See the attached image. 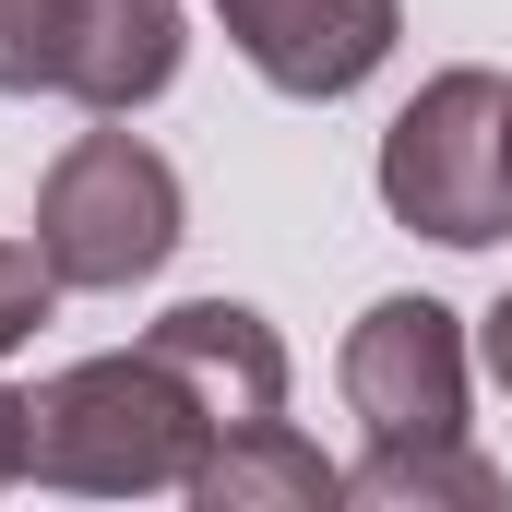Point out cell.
Segmentation results:
<instances>
[{
    "instance_id": "8992f818",
    "label": "cell",
    "mask_w": 512,
    "mask_h": 512,
    "mask_svg": "<svg viewBox=\"0 0 512 512\" xmlns=\"http://www.w3.org/2000/svg\"><path fill=\"white\" fill-rule=\"evenodd\" d=\"M179 382L203 393V417L215 429H251V417H286V334L239 310V298H179L155 334H143Z\"/></svg>"
},
{
    "instance_id": "7c38bea8",
    "label": "cell",
    "mask_w": 512,
    "mask_h": 512,
    "mask_svg": "<svg viewBox=\"0 0 512 512\" xmlns=\"http://www.w3.org/2000/svg\"><path fill=\"white\" fill-rule=\"evenodd\" d=\"M12 477H24V393L0 382V489H12Z\"/></svg>"
},
{
    "instance_id": "4fadbf2b",
    "label": "cell",
    "mask_w": 512,
    "mask_h": 512,
    "mask_svg": "<svg viewBox=\"0 0 512 512\" xmlns=\"http://www.w3.org/2000/svg\"><path fill=\"white\" fill-rule=\"evenodd\" d=\"M489 370H501V393H512V298L489 310Z\"/></svg>"
},
{
    "instance_id": "3957f363",
    "label": "cell",
    "mask_w": 512,
    "mask_h": 512,
    "mask_svg": "<svg viewBox=\"0 0 512 512\" xmlns=\"http://www.w3.org/2000/svg\"><path fill=\"white\" fill-rule=\"evenodd\" d=\"M36 251L60 286H143L179 251V167L131 131H72L36 179Z\"/></svg>"
},
{
    "instance_id": "ba28073f",
    "label": "cell",
    "mask_w": 512,
    "mask_h": 512,
    "mask_svg": "<svg viewBox=\"0 0 512 512\" xmlns=\"http://www.w3.org/2000/svg\"><path fill=\"white\" fill-rule=\"evenodd\" d=\"M191 501H203V512H334V501H346V465H322L310 429L251 417V429H215V441H203Z\"/></svg>"
},
{
    "instance_id": "277c9868",
    "label": "cell",
    "mask_w": 512,
    "mask_h": 512,
    "mask_svg": "<svg viewBox=\"0 0 512 512\" xmlns=\"http://www.w3.org/2000/svg\"><path fill=\"white\" fill-rule=\"evenodd\" d=\"M346 405L370 441H465V322L441 298H382L346 334Z\"/></svg>"
},
{
    "instance_id": "7a4b0ae2",
    "label": "cell",
    "mask_w": 512,
    "mask_h": 512,
    "mask_svg": "<svg viewBox=\"0 0 512 512\" xmlns=\"http://www.w3.org/2000/svg\"><path fill=\"white\" fill-rule=\"evenodd\" d=\"M382 215L441 239V251H489L512 227V179H501V72H429L382 131Z\"/></svg>"
},
{
    "instance_id": "5bb4252c",
    "label": "cell",
    "mask_w": 512,
    "mask_h": 512,
    "mask_svg": "<svg viewBox=\"0 0 512 512\" xmlns=\"http://www.w3.org/2000/svg\"><path fill=\"white\" fill-rule=\"evenodd\" d=\"M501 179H512V84H501Z\"/></svg>"
},
{
    "instance_id": "6da1fadb",
    "label": "cell",
    "mask_w": 512,
    "mask_h": 512,
    "mask_svg": "<svg viewBox=\"0 0 512 512\" xmlns=\"http://www.w3.org/2000/svg\"><path fill=\"white\" fill-rule=\"evenodd\" d=\"M215 417L203 393L179 382L155 346H120V358H84L60 382L24 393V477L48 489H84V501H143V489H191Z\"/></svg>"
},
{
    "instance_id": "8fae6325",
    "label": "cell",
    "mask_w": 512,
    "mask_h": 512,
    "mask_svg": "<svg viewBox=\"0 0 512 512\" xmlns=\"http://www.w3.org/2000/svg\"><path fill=\"white\" fill-rule=\"evenodd\" d=\"M48 310H60V274H48V251H36V239H0V358H12V346L48 322Z\"/></svg>"
},
{
    "instance_id": "52a82bcc",
    "label": "cell",
    "mask_w": 512,
    "mask_h": 512,
    "mask_svg": "<svg viewBox=\"0 0 512 512\" xmlns=\"http://www.w3.org/2000/svg\"><path fill=\"white\" fill-rule=\"evenodd\" d=\"M179 0H72V36H60V96L96 108V120H131L143 96L179 84Z\"/></svg>"
},
{
    "instance_id": "30bf717a",
    "label": "cell",
    "mask_w": 512,
    "mask_h": 512,
    "mask_svg": "<svg viewBox=\"0 0 512 512\" xmlns=\"http://www.w3.org/2000/svg\"><path fill=\"white\" fill-rule=\"evenodd\" d=\"M60 36H72V0H0V96L60 84Z\"/></svg>"
},
{
    "instance_id": "9c48e42d",
    "label": "cell",
    "mask_w": 512,
    "mask_h": 512,
    "mask_svg": "<svg viewBox=\"0 0 512 512\" xmlns=\"http://www.w3.org/2000/svg\"><path fill=\"white\" fill-rule=\"evenodd\" d=\"M346 501L370 512H501V465L465 441H370L346 465Z\"/></svg>"
},
{
    "instance_id": "5b68a950",
    "label": "cell",
    "mask_w": 512,
    "mask_h": 512,
    "mask_svg": "<svg viewBox=\"0 0 512 512\" xmlns=\"http://www.w3.org/2000/svg\"><path fill=\"white\" fill-rule=\"evenodd\" d=\"M215 24L274 96H358L405 36L393 0H215Z\"/></svg>"
}]
</instances>
